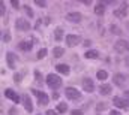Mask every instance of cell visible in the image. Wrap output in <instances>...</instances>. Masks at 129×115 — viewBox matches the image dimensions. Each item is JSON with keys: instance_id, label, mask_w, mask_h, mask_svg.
<instances>
[{"instance_id": "1", "label": "cell", "mask_w": 129, "mask_h": 115, "mask_svg": "<svg viewBox=\"0 0 129 115\" xmlns=\"http://www.w3.org/2000/svg\"><path fill=\"white\" fill-rule=\"evenodd\" d=\"M47 84L50 88H59V87L62 85V79L57 76V75H53V73H50L48 76H47Z\"/></svg>"}, {"instance_id": "2", "label": "cell", "mask_w": 129, "mask_h": 115, "mask_svg": "<svg viewBox=\"0 0 129 115\" xmlns=\"http://www.w3.org/2000/svg\"><path fill=\"white\" fill-rule=\"evenodd\" d=\"M113 81H114V84H116V85H119V87L129 85V76L123 75V73H117V75H114Z\"/></svg>"}, {"instance_id": "3", "label": "cell", "mask_w": 129, "mask_h": 115, "mask_svg": "<svg viewBox=\"0 0 129 115\" xmlns=\"http://www.w3.org/2000/svg\"><path fill=\"white\" fill-rule=\"evenodd\" d=\"M64 94H66V97L69 100H78V99H81V93L78 90H75L74 87H68L64 90Z\"/></svg>"}, {"instance_id": "4", "label": "cell", "mask_w": 129, "mask_h": 115, "mask_svg": "<svg viewBox=\"0 0 129 115\" xmlns=\"http://www.w3.org/2000/svg\"><path fill=\"white\" fill-rule=\"evenodd\" d=\"M114 49L119 52V54H123V52H126V51H129V43L126 42V40H117L116 43H114Z\"/></svg>"}, {"instance_id": "5", "label": "cell", "mask_w": 129, "mask_h": 115, "mask_svg": "<svg viewBox=\"0 0 129 115\" xmlns=\"http://www.w3.org/2000/svg\"><path fill=\"white\" fill-rule=\"evenodd\" d=\"M15 27L18 30H21V31H27V30H30V23L24 18H18L17 23H15Z\"/></svg>"}, {"instance_id": "6", "label": "cell", "mask_w": 129, "mask_h": 115, "mask_svg": "<svg viewBox=\"0 0 129 115\" xmlns=\"http://www.w3.org/2000/svg\"><path fill=\"white\" fill-rule=\"evenodd\" d=\"M80 42H81V39L77 34H68L66 36V45L68 46H77Z\"/></svg>"}, {"instance_id": "7", "label": "cell", "mask_w": 129, "mask_h": 115, "mask_svg": "<svg viewBox=\"0 0 129 115\" xmlns=\"http://www.w3.org/2000/svg\"><path fill=\"white\" fill-rule=\"evenodd\" d=\"M33 94L39 99V105H47L48 103V96L45 94V93H42V91H39V90H33Z\"/></svg>"}, {"instance_id": "8", "label": "cell", "mask_w": 129, "mask_h": 115, "mask_svg": "<svg viewBox=\"0 0 129 115\" xmlns=\"http://www.w3.org/2000/svg\"><path fill=\"white\" fill-rule=\"evenodd\" d=\"M83 90H86L87 93H92L95 90V84H93V81L90 78H84L83 79Z\"/></svg>"}, {"instance_id": "9", "label": "cell", "mask_w": 129, "mask_h": 115, "mask_svg": "<svg viewBox=\"0 0 129 115\" xmlns=\"http://www.w3.org/2000/svg\"><path fill=\"white\" fill-rule=\"evenodd\" d=\"M114 105L117 106V108H123V109H128L129 108V102L128 100H125V99H122V97H114Z\"/></svg>"}, {"instance_id": "10", "label": "cell", "mask_w": 129, "mask_h": 115, "mask_svg": "<svg viewBox=\"0 0 129 115\" xmlns=\"http://www.w3.org/2000/svg\"><path fill=\"white\" fill-rule=\"evenodd\" d=\"M5 96H6L8 99H11V100L17 102V103L20 102V96H18L14 90H11V88H6V90H5Z\"/></svg>"}, {"instance_id": "11", "label": "cell", "mask_w": 129, "mask_h": 115, "mask_svg": "<svg viewBox=\"0 0 129 115\" xmlns=\"http://www.w3.org/2000/svg\"><path fill=\"white\" fill-rule=\"evenodd\" d=\"M126 8H128V5L123 3V5L120 6V9H116V11H114V17H117V18H125V17H126Z\"/></svg>"}, {"instance_id": "12", "label": "cell", "mask_w": 129, "mask_h": 115, "mask_svg": "<svg viewBox=\"0 0 129 115\" xmlns=\"http://www.w3.org/2000/svg\"><path fill=\"white\" fill-rule=\"evenodd\" d=\"M66 20L71 21V23H80V21H81V14H78V12H71V14L66 15Z\"/></svg>"}, {"instance_id": "13", "label": "cell", "mask_w": 129, "mask_h": 115, "mask_svg": "<svg viewBox=\"0 0 129 115\" xmlns=\"http://www.w3.org/2000/svg\"><path fill=\"white\" fill-rule=\"evenodd\" d=\"M23 105H24V109L27 111V112H32L33 111V105H32V100H30V97L26 94V96H23Z\"/></svg>"}, {"instance_id": "14", "label": "cell", "mask_w": 129, "mask_h": 115, "mask_svg": "<svg viewBox=\"0 0 129 115\" xmlns=\"http://www.w3.org/2000/svg\"><path fill=\"white\" fill-rule=\"evenodd\" d=\"M6 60H8V66L11 69H15V61H17V55L14 52H8L6 54Z\"/></svg>"}, {"instance_id": "15", "label": "cell", "mask_w": 129, "mask_h": 115, "mask_svg": "<svg viewBox=\"0 0 129 115\" xmlns=\"http://www.w3.org/2000/svg\"><path fill=\"white\" fill-rule=\"evenodd\" d=\"M33 46V42L30 40H23V42H20V45H18V48L21 49V51H30Z\"/></svg>"}, {"instance_id": "16", "label": "cell", "mask_w": 129, "mask_h": 115, "mask_svg": "<svg viewBox=\"0 0 129 115\" xmlns=\"http://www.w3.org/2000/svg\"><path fill=\"white\" fill-rule=\"evenodd\" d=\"M56 69H57V72H60V73H63V75H69V72H71L69 66H66V64H57Z\"/></svg>"}, {"instance_id": "17", "label": "cell", "mask_w": 129, "mask_h": 115, "mask_svg": "<svg viewBox=\"0 0 129 115\" xmlns=\"http://www.w3.org/2000/svg\"><path fill=\"white\" fill-rule=\"evenodd\" d=\"M99 93H101L102 96H108V94L111 93V85H108V84L101 85V87H99Z\"/></svg>"}, {"instance_id": "18", "label": "cell", "mask_w": 129, "mask_h": 115, "mask_svg": "<svg viewBox=\"0 0 129 115\" xmlns=\"http://www.w3.org/2000/svg\"><path fill=\"white\" fill-rule=\"evenodd\" d=\"M54 37H56V40H57V42H60V40L63 39V29L57 27V29L54 30Z\"/></svg>"}, {"instance_id": "19", "label": "cell", "mask_w": 129, "mask_h": 115, "mask_svg": "<svg viewBox=\"0 0 129 115\" xmlns=\"http://www.w3.org/2000/svg\"><path fill=\"white\" fill-rule=\"evenodd\" d=\"M53 54H54V57L56 58H60L64 54V49L63 48H60V46H56V48L53 49Z\"/></svg>"}, {"instance_id": "20", "label": "cell", "mask_w": 129, "mask_h": 115, "mask_svg": "<svg viewBox=\"0 0 129 115\" xmlns=\"http://www.w3.org/2000/svg\"><path fill=\"white\" fill-rule=\"evenodd\" d=\"M84 55H86V58H98L99 57V52H98L96 49H90V51H87Z\"/></svg>"}, {"instance_id": "21", "label": "cell", "mask_w": 129, "mask_h": 115, "mask_svg": "<svg viewBox=\"0 0 129 115\" xmlns=\"http://www.w3.org/2000/svg\"><path fill=\"white\" fill-rule=\"evenodd\" d=\"M104 12H105V6L102 3H99L98 6H95V14L96 15H104Z\"/></svg>"}, {"instance_id": "22", "label": "cell", "mask_w": 129, "mask_h": 115, "mask_svg": "<svg viewBox=\"0 0 129 115\" xmlns=\"http://www.w3.org/2000/svg\"><path fill=\"white\" fill-rule=\"evenodd\" d=\"M96 76H98V79H101V81H105L107 78H108V73L105 72V70H99L96 73Z\"/></svg>"}, {"instance_id": "23", "label": "cell", "mask_w": 129, "mask_h": 115, "mask_svg": "<svg viewBox=\"0 0 129 115\" xmlns=\"http://www.w3.org/2000/svg\"><path fill=\"white\" fill-rule=\"evenodd\" d=\"M68 111V105L66 103H59V106H57V112H60V114H63Z\"/></svg>"}, {"instance_id": "24", "label": "cell", "mask_w": 129, "mask_h": 115, "mask_svg": "<svg viewBox=\"0 0 129 115\" xmlns=\"http://www.w3.org/2000/svg\"><path fill=\"white\" fill-rule=\"evenodd\" d=\"M45 55H47V49H45V48H42V49L38 52V58H44Z\"/></svg>"}, {"instance_id": "25", "label": "cell", "mask_w": 129, "mask_h": 115, "mask_svg": "<svg viewBox=\"0 0 129 115\" xmlns=\"http://www.w3.org/2000/svg\"><path fill=\"white\" fill-rule=\"evenodd\" d=\"M111 31H113V33H116V34H122V30L119 29L117 26H111Z\"/></svg>"}, {"instance_id": "26", "label": "cell", "mask_w": 129, "mask_h": 115, "mask_svg": "<svg viewBox=\"0 0 129 115\" xmlns=\"http://www.w3.org/2000/svg\"><path fill=\"white\" fill-rule=\"evenodd\" d=\"M24 11H26V14H27V15H29L30 18L33 17V11L30 9V6H24Z\"/></svg>"}, {"instance_id": "27", "label": "cell", "mask_w": 129, "mask_h": 115, "mask_svg": "<svg viewBox=\"0 0 129 115\" xmlns=\"http://www.w3.org/2000/svg\"><path fill=\"white\" fill-rule=\"evenodd\" d=\"M35 3H36L38 6H41V8H45V6H47V2H44V0H35Z\"/></svg>"}, {"instance_id": "28", "label": "cell", "mask_w": 129, "mask_h": 115, "mask_svg": "<svg viewBox=\"0 0 129 115\" xmlns=\"http://www.w3.org/2000/svg\"><path fill=\"white\" fill-rule=\"evenodd\" d=\"M9 40H11V34L6 31V33L3 34V42H9Z\"/></svg>"}, {"instance_id": "29", "label": "cell", "mask_w": 129, "mask_h": 115, "mask_svg": "<svg viewBox=\"0 0 129 115\" xmlns=\"http://www.w3.org/2000/svg\"><path fill=\"white\" fill-rule=\"evenodd\" d=\"M0 14H2V17H5V3L3 2L0 3Z\"/></svg>"}, {"instance_id": "30", "label": "cell", "mask_w": 129, "mask_h": 115, "mask_svg": "<svg viewBox=\"0 0 129 115\" xmlns=\"http://www.w3.org/2000/svg\"><path fill=\"white\" fill-rule=\"evenodd\" d=\"M71 115H83V112H81L80 109H74V111H72V114H71Z\"/></svg>"}, {"instance_id": "31", "label": "cell", "mask_w": 129, "mask_h": 115, "mask_svg": "<svg viewBox=\"0 0 129 115\" xmlns=\"http://www.w3.org/2000/svg\"><path fill=\"white\" fill-rule=\"evenodd\" d=\"M14 81H15V82H20V81H21V75H18V73H17V75L14 76Z\"/></svg>"}, {"instance_id": "32", "label": "cell", "mask_w": 129, "mask_h": 115, "mask_svg": "<svg viewBox=\"0 0 129 115\" xmlns=\"http://www.w3.org/2000/svg\"><path fill=\"white\" fill-rule=\"evenodd\" d=\"M107 106H105V103H99L98 105V111H102V109H105Z\"/></svg>"}, {"instance_id": "33", "label": "cell", "mask_w": 129, "mask_h": 115, "mask_svg": "<svg viewBox=\"0 0 129 115\" xmlns=\"http://www.w3.org/2000/svg\"><path fill=\"white\" fill-rule=\"evenodd\" d=\"M11 5H12L14 8H18V6H20V3H18V2H15V0H12V2H11Z\"/></svg>"}, {"instance_id": "34", "label": "cell", "mask_w": 129, "mask_h": 115, "mask_svg": "<svg viewBox=\"0 0 129 115\" xmlns=\"http://www.w3.org/2000/svg\"><path fill=\"white\" fill-rule=\"evenodd\" d=\"M47 115H57V114H56V111L50 109V111H47Z\"/></svg>"}, {"instance_id": "35", "label": "cell", "mask_w": 129, "mask_h": 115, "mask_svg": "<svg viewBox=\"0 0 129 115\" xmlns=\"http://www.w3.org/2000/svg\"><path fill=\"white\" fill-rule=\"evenodd\" d=\"M90 43H92V40H84V45L86 46H90Z\"/></svg>"}, {"instance_id": "36", "label": "cell", "mask_w": 129, "mask_h": 115, "mask_svg": "<svg viewBox=\"0 0 129 115\" xmlns=\"http://www.w3.org/2000/svg\"><path fill=\"white\" fill-rule=\"evenodd\" d=\"M110 115H120V112H117V111H111Z\"/></svg>"}, {"instance_id": "37", "label": "cell", "mask_w": 129, "mask_h": 115, "mask_svg": "<svg viewBox=\"0 0 129 115\" xmlns=\"http://www.w3.org/2000/svg\"><path fill=\"white\" fill-rule=\"evenodd\" d=\"M9 112H11V115H17V111H15V109H14V108H12V109H11V111H9Z\"/></svg>"}, {"instance_id": "38", "label": "cell", "mask_w": 129, "mask_h": 115, "mask_svg": "<svg viewBox=\"0 0 129 115\" xmlns=\"http://www.w3.org/2000/svg\"><path fill=\"white\" fill-rule=\"evenodd\" d=\"M125 63H126V66H129V55L126 57V60H125Z\"/></svg>"}, {"instance_id": "39", "label": "cell", "mask_w": 129, "mask_h": 115, "mask_svg": "<svg viewBox=\"0 0 129 115\" xmlns=\"http://www.w3.org/2000/svg\"><path fill=\"white\" fill-rule=\"evenodd\" d=\"M125 96H126V97H129V90H125Z\"/></svg>"}]
</instances>
